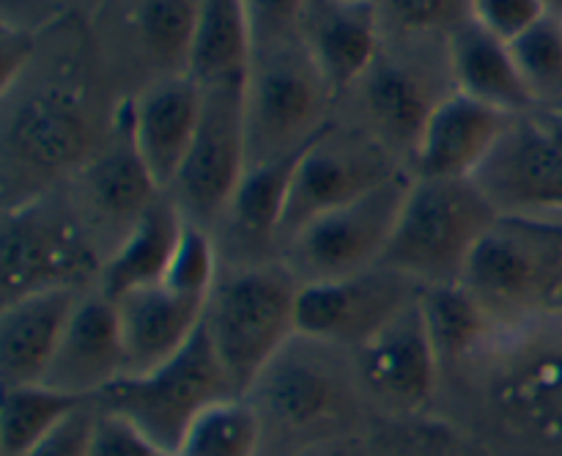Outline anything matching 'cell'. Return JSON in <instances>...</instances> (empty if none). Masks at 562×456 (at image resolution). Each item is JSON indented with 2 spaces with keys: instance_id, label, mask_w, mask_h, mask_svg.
Returning <instances> with one entry per match:
<instances>
[{
  "instance_id": "cell-1",
  "label": "cell",
  "mask_w": 562,
  "mask_h": 456,
  "mask_svg": "<svg viewBox=\"0 0 562 456\" xmlns=\"http://www.w3.org/2000/svg\"><path fill=\"white\" fill-rule=\"evenodd\" d=\"M302 280L285 262L223 264L206 305V327L236 393L247 396L296 335Z\"/></svg>"
},
{
  "instance_id": "cell-2",
  "label": "cell",
  "mask_w": 562,
  "mask_h": 456,
  "mask_svg": "<svg viewBox=\"0 0 562 456\" xmlns=\"http://www.w3.org/2000/svg\"><path fill=\"white\" fill-rule=\"evenodd\" d=\"M499 218L497 203L475 179L412 176L382 267L417 286L461 280L477 242Z\"/></svg>"
},
{
  "instance_id": "cell-3",
  "label": "cell",
  "mask_w": 562,
  "mask_h": 456,
  "mask_svg": "<svg viewBox=\"0 0 562 456\" xmlns=\"http://www.w3.org/2000/svg\"><path fill=\"white\" fill-rule=\"evenodd\" d=\"M102 253L69 198L36 192L3 214V302L47 289H91Z\"/></svg>"
},
{
  "instance_id": "cell-4",
  "label": "cell",
  "mask_w": 562,
  "mask_h": 456,
  "mask_svg": "<svg viewBox=\"0 0 562 456\" xmlns=\"http://www.w3.org/2000/svg\"><path fill=\"white\" fill-rule=\"evenodd\" d=\"M327 97L333 91L302 36L256 47L245 82L247 163L261 165L302 152L329 124L324 121Z\"/></svg>"
},
{
  "instance_id": "cell-5",
  "label": "cell",
  "mask_w": 562,
  "mask_h": 456,
  "mask_svg": "<svg viewBox=\"0 0 562 456\" xmlns=\"http://www.w3.org/2000/svg\"><path fill=\"white\" fill-rule=\"evenodd\" d=\"M228 371L214 352L206 327L176 357L137 377H124L99 396V404L121 412L170 456L190 423L214 401L234 396Z\"/></svg>"
},
{
  "instance_id": "cell-6",
  "label": "cell",
  "mask_w": 562,
  "mask_h": 456,
  "mask_svg": "<svg viewBox=\"0 0 562 456\" xmlns=\"http://www.w3.org/2000/svg\"><path fill=\"white\" fill-rule=\"evenodd\" d=\"M412 176L395 174L357 201L322 214L280 251L302 283L338 280L379 267L398 225Z\"/></svg>"
},
{
  "instance_id": "cell-7",
  "label": "cell",
  "mask_w": 562,
  "mask_h": 456,
  "mask_svg": "<svg viewBox=\"0 0 562 456\" xmlns=\"http://www.w3.org/2000/svg\"><path fill=\"white\" fill-rule=\"evenodd\" d=\"M247 82V80H245ZM245 82L203 88L195 141L165 196L184 220L212 231L247 174Z\"/></svg>"
},
{
  "instance_id": "cell-8",
  "label": "cell",
  "mask_w": 562,
  "mask_h": 456,
  "mask_svg": "<svg viewBox=\"0 0 562 456\" xmlns=\"http://www.w3.org/2000/svg\"><path fill=\"white\" fill-rule=\"evenodd\" d=\"M395 174L401 170L376 135L327 124L296 159L280 229V251L313 220L357 201Z\"/></svg>"
},
{
  "instance_id": "cell-9",
  "label": "cell",
  "mask_w": 562,
  "mask_h": 456,
  "mask_svg": "<svg viewBox=\"0 0 562 456\" xmlns=\"http://www.w3.org/2000/svg\"><path fill=\"white\" fill-rule=\"evenodd\" d=\"M420 291L415 280L390 267L338 280L302 283L296 300V335L333 346H362L387 319Z\"/></svg>"
},
{
  "instance_id": "cell-10",
  "label": "cell",
  "mask_w": 562,
  "mask_h": 456,
  "mask_svg": "<svg viewBox=\"0 0 562 456\" xmlns=\"http://www.w3.org/2000/svg\"><path fill=\"white\" fill-rule=\"evenodd\" d=\"M302 341L305 346H296L300 341L294 335L247 393L261 410L267 429L274 423L285 432H318L338 421L349 399V385L329 357L338 346L305 335Z\"/></svg>"
},
{
  "instance_id": "cell-11",
  "label": "cell",
  "mask_w": 562,
  "mask_h": 456,
  "mask_svg": "<svg viewBox=\"0 0 562 456\" xmlns=\"http://www.w3.org/2000/svg\"><path fill=\"white\" fill-rule=\"evenodd\" d=\"M80 198L75 203L77 214L86 223L93 245L110 240V253L137 223L143 212L162 196L146 163L137 154L130 130V110H124L115 137L104 152L88 159L77 179ZM102 253V251H99ZM108 253V256H110ZM104 264V256H102Z\"/></svg>"
},
{
  "instance_id": "cell-12",
  "label": "cell",
  "mask_w": 562,
  "mask_h": 456,
  "mask_svg": "<svg viewBox=\"0 0 562 456\" xmlns=\"http://www.w3.org/2000/svg\"><path fill=\"white\" fill-rule=\"evenodd\" d=\"M420 294V291H417ZM357 371L371 393L398 410H420L437 390L439 352L417 297L355 349Z\"/></svg>"
},
{
  "instance_id": "cell-13",
  "label": "cell",
  "mask_w": 562,
  "mask_h": 456,
  "mask_svg": "<svg viewBox=\"0 0 562 456\" xmlns=\"http://www.w3.org/2000/svg\"><path fill=\"white\" fill-rule=\"evenodd\" d=\"M126 377V349L119 308L99 286L80 294L58 352L42 382L75 399H99Z\"/></svg>"
},
{
  "instance_id": "cell-14",
  "label": "cell",
  "mask_w": 562,
  "mask_h": 456,
  "mask_svg": "<svg viewBox=\"0 0 562 456\" xmlns=\"http://www.w3.org/2000/svg\"><path fill=\"white\" fill-rule=\"evenodd\" d=\"M91 146V121L80 99L64 88L33 91L11 110L5 154L27 176H58L82 163Z\"/></svg>"
},
{
  "instance_id": "cell-15",
  "label": "cell",
  "mask_w": 562,
  "mask_h": 456,
  "mask_svg": "<svg viewBox=\"0 0 562 456\" xmlns=\"http://www.w3.org/2000/svg\"><path fill=\"white\" fill-rule=\"evenodd\" d=\"M549 231L536 229L521 220L499 223L477 242L467 262L461 283L475 291L488 311L499 305L530 302L549 286V275L558 264V247Z\"/></svg>"
},
{
  "instance_id": "cell-16",
  "label": "cell",
  "mask_w": 562,
  "mask_h": 456,
  "mask_svg": "<svg viewBox=\"0 0 562 456\" xmlns=\"http://www.w3.org/2000/svg\"><path fill=\"white\" fill-rule=\"evenodd\" d=\"M475 181L497 209L562 207V130L541 121L516 124L514 115Z\"/></svg>"
},
{
  "instance_id": "cell-17",
  "label": "cell",
  "mask_w": 562,
  "mask_h": 456,
  "mask_svg": "<svg viewBox=\"0 0 562 456\" xmlns=\"http://www.w3.org/2000/svg\"><path fill=\"white\" fill-rule=\"evenodd\" d=\"M130 130L137 154L159 190H168L195 141L203 86L187 71H168L148 82L130 104Z\"/></svg>"
},
{
  "instance_id": "cell-18",
  "label": "cell",
  "mask_w": 562,
  "mask_h": 456,
  "mask_svg": "<svg viewBox=\"0 0 562 456\" xmlns=\"http://www.w3.org/2000/svg\"><path fill=\"white\" fill-rule=\"evenodd\" d=\"M514 115L453 91L437 102L420 132L412 159L415 176L475 179L499 146Z\"/></svg>"
},
{
  "instance_id": "cell-19",
  "label": "cell",
  "mask_w": 562,
  "mask_h": 456,
  "mask_svg": "<svg viewBox=\"0 0 562 456\" xmlns=\"http://www.w3.org/2000/svg\"><path fill=\"white\" fill-rule=\"evenodd\" d=\"M300 154L247 168L228 209L212 229L223 253V264L241 267V264L274 262L269 258L272 251L280 256V229H283L291 176Z\"/></svg>"
},
{
  "instance_id": "cell-20",
  "label": "cell",
  "mask_w": 562,
  "mask_h": 456,
  "mask_svg": "<svg viewBox=\"0 0 562 456\" xmlns=\"http://www.w3.org/2000/svg\"><path fill=\"white\" fill-rule=\"evenodd\" d=\"M302 44L338 93L362 80L379 58V3L307 0L300 25Z\"/></svg>"
},
{
  "instance_id": "cell-21",
  "label": "cell",
  "mask_w": 562,
  "mask_h": 456,
  "mask_svg": "<svg viewBox=\"0 0 562 456\" xmlns=\"http://www.w3.org/2000/svg\"><path fill=\"white\" fill-rule=\"evenodd\" d=\"M209 302L179 294L170 286L154 283L119 297L121 335L126 349V377L159 368L179 355L198 335Z\"/></svg>"
},
{
  "instance_id": "cell-22",
  "label": "cell",
  "mask_w": 562,
  "mask_h": 456,
  "mask_svg": "<svg viewBox=\"0 0 562 456\" xmlns=\"http://www.w3.org/2000/svg\"><path fill=\"white\" fill-rule=\"evenodd\" d=\"M82 291L86 289H47L3 302L0 311L3 388L42 382Z\"/></svg>"
},
{
  "instance_id": "cell-23",
  "label": "cell",
  "mask_w": 562,
  "mask_h": 456,
  "mask_svg": "<svg viewBox=\"0 0 562 456\" xmlns=\"http://www.w3.org/2000/svg\"><path fill=\"white\" fill-rule=\"evenodd\" d=\"M448 66L456 91L499 113L521 115L536 104L510 44L488 33L472 16L448 33Z\"/></svg>"
},
{
  "instance_id": "cell-24",
  "label": "cell",
  "mask_w": 562,
  "mask_h": 456,
  "mask_svg": "<svg viewBox=\"0 0 562 456\" xmlns=\"http://www.w3.org/2000/svg\"><path fill=\"white\" fill-rule=\"evenodd\" d=\"M184 225V214L162 192L104 258L99 289L119 300L143 286L162 283Z\"/></svg>"
},
{
  "instance_id": "cell-25",
  "label": "cell",
  "mask_w": 562,
  "mask_h": 456,
  "mask_svg": "<svg viewBox=\"0 0 562 456\" xmlns=\"http://www.w3.org/2000/svg\"><path fill=\"white\" fill-rule=\"evenodd\" d=\"M256 38L245 0H201L192 33L187 75L203 88L217 82H245L250 75Z\"/></svg>"
},
{
  "instance_id": "cell-26",
  "label": "cell",
  "mask_w": 562,
  "mask_h": 456,
  "mask_svg": "<svg viewBox=\"0 0 562 456\" xmlns=\"http://www.w3.org/2000/svg\"><path fill=\"white\" fill-rule=\"evenodd\" d=\"M366 104L384 146L415 152L420 132L439 99H431L423 77L401 64L376 58L366 77Z\"/></svg>"
},
{
  "instance_id": "cell-27",
  "label": "cell",
  "mask_w": 562,
  "mask_h": 456,
  "mask_svg": "<svg viewBox=\"0 0 562 456\" xmlns=\"http://www.w3.org/2000/svg\"><path fill=\"white\" fill-rule=\"evenodd\" d=\"M423 319L439 352V360H461L481 349L492 330V311L461 280L420 286Z\"/></svg>"
},
{
  "instance_id": "cell-28",
  "label": "cell",
  "mask_w": 562,
  "mask_h": 456,
  "mask_svg": "<svg viewBox=\"0 0 562 456\" xmlns=\"http://www.w3.org/2000/svg\"><path fill=\"white\" fill-rule=\"evenodd\" d=\"M267 423L250 396H225L201 412L173 456H258Z\"/></svg>"
},
{
  "instance_id": "cell-29",
  "label": "cell",
  "mask_w": 562,
  "mask_h": 456,
  "mask_svg": "<svg viewBox=\"0 0 562 456\" xmlns=\"http://www.w3.org/2000/svg\"><path fill=\"white\" fill-rule=\"evenodd\" d=\"M91 401V399H88ZM82 399L49 388L44 382L9 385L3 388V410H0V454L22 456L33 445L53 434Z\"/></svg>"
},
{
  "instance_id": "cell-30",
  "label": "cell",
  "mask_w": 562,
  "mask_h": 456,
  "mask_svg": "<svg viewBox=\"0 0 562 456\" xmlns=\"http://www.w3.org/2000/svg\"><path fill=\"white\" fill-rule=\"evenodd\" d=\"M220 273H223V253H220L214 234L203 225L187 220L162 283L179 291V294L192 297V300L209 302L220 280Z\"/></svg>"
},
{
  "instance_id": "cell-31",
  "label": "cell",
  "mask_w": 562,
  "mask_h": 456,
  "mask_svg": "<svg viewBox=\"0 0 562 456\" xmlns=\"http://www.w3.org/2000/svg\"><path fill=\"white\" fill-rule=\"evenodd\" d=\"M198 3L201 0H140L137 5V27L148 49L165 64L181 60L184 71L195 33Z\"/></svg>"
},
{
  "instance_id": "cell-32",
  "label": "cell",
  "mask_w": 562,
  "mask_h": 456,
  "mask_svg": "<svg viewBox=\"0 0 562 456\" xmlns=\"http://www.w3.org/2000/svg\"><path fill=\"white\" fill-rule=\"evenodd\" d=\"M521 77L532 97L549 99L562 93V22L554 16L538 22L536 27L510 44Z\"/></svg>"
},
{
  "instance_id": "cell-33",
  "label": "cell",
  "mask_w": 562,
  "mask_h": 456,
  "mask_svg": "<svg viewBox=\"0 0 562 456\" xmlns=\"http://www.w3.org/2000/svg\"><path fill=\"white\" fill-rule=\"evenodd\" d=\"M88 456H170L137 423L97 401Z\"/></svg>"
},
{
  "instance_id": "cell-34",
  "label": "cell",
  "mask_w": 562,
  "mask_h": 456,
  "mask_svg": "<svg viewBox=\"0 0 562 456\" xmlns=\"http://www.w3.org/2000/svg\"><path fill=\"white\" fill-rule=\"evenodd\" d=\"M390 20L409 31H453L472 16V0H379Z\"/></svg>"
},
{
  "instance_id": "cell-35",
  "label": "cell",
  "mask_w": 562,
  "mask_h": 456,
  "mask_svg": "<svg viewBox=\"0 0 562 456\" xmlns=\"http://www.w3.org/2000/svg\"><path fill=\"white\" fill-rule=\"evenodd\" d=\"M547 16L543 0H472V20L508 44Z\"/></svg>"
},
{
  "instance_id": "cell-36",
  "label": "cell",
  "mask_w": 562,
  "mask_h": 456,
  "mask_svg": "<svg viewBox=\"0 0 562 456\" xmlns=\"http://www.w3.org/2000/svg\"><path fill=\"white\" fill-rule=\"evenodd\" d=\"M305 3L307 0H245L256 47H269L300 36Z\"/></svg>"
},
{
  "instance_id": "cell-37",
  "label": "cell",
  "mask_w": 562,
  "mask_h": 456,
  "mask_svg": "<svg viewBox=\"0 0 562 456\" xmlns=\"http://www.w3.org/2000/svg\"><path fill=\"white\" fill-rule=\"evenodd\" d=\"M93 418H97V399L77 407L53 434H47L42 443H36L22 456H88Z\"/></svg>"
},
{
  "instance_id": "cell-38",
  "label": "cell",
  "mask_w": 562,
  "mask_h": 456,
  "mask_svg": "<svg viewBox=\"0 0 562 456\" xmlns=\"http://www.w3.org/2000/svg\"><path fill=\"white\" fill-rule=\"evenodd\" d=\"M296 456H373V454L366 448V445L357 443V440L324 437V440H316V443L305 445Z\"/></svg>"
},
{
  "instance_id": "cell-39",
  "label": "cell",
  "mask_w": 562,
  "mask_h": 456,
  "mask_svg": "<svg viewBox=\"0 0 562 456\" xmlns=\"http://www.w3.org/2000/svg\"><path fill=\"white\" fill-rule=\"evenodd\" d=\"M543 5H547L549 16H554V20L562 22V0H543Z\"/></svg>"
},
{
  "instance_id": "cell-40",
  "label": "cell",
  "mask_w": 562,
  "mask_h": 456,
  "mask_svg": "<svg viewBox=\"0 0 562 456\" xmlns=\"http://www.w3.org/2000/svg\"><path fill=\"white\" fill-rule=\"evenodd\" d=\"M357 3H379V0H357Z\"/></svg>"
}]
</instances>
